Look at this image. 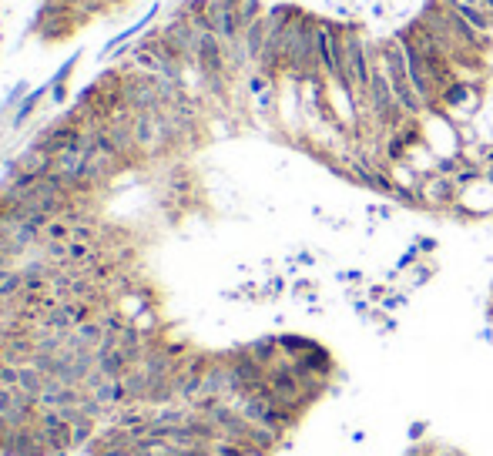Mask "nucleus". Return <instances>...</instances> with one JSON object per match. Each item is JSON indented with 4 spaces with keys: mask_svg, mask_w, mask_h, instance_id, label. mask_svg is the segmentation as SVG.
I'll list each match as a JSON object with an SVG mask.
<instances>
[{
    "mask_svg": "<svg viewBox=\"0 0 493 456\" xmlns=\"http://www.w3.org/2000/svg\"><path fill=\"white\" fill-rule=\"evenodd\" d=\"M339 282H346V286H362V282H366V275H362L359 269H342Z\"/></svg>",
    "mask_w": 493,
    "mask_h": 456,
    "instance_id": "nucleus-3",
    "label": "nucleus"
},
{
    "mask_svg": "<svg viewBox=\"0 0 493 456\" xmlns=\"http://www.w3.org/2000/svg\"><path fill=\"white\" fill-rule=\"evenodd\" d=\"M416 249H420V255H433L436 252V238H420Z\"/></svg>",
    "mask_w": 493,
    "mask_h": 456,
    "instance_id": "nucleus-4",
    "label": "nucleus"
},
{
    "mask_svg": "<svg viewBox=\"0 0 493 456\" xmlns=\"http://www.w3.org/2000/svg\"><path fill=\"white\" fill-rule=\"evenodd\" d=\"M379 57H383V68L390 74V84H392V94L396 101L403 104L409 118H426V104L423 98L416 94V87L409 84V68H406V54H403V44L396 37H383L379 41Z\"/></svg>",
    "mask_w": 493,
    "mask_h": 456,
    "instance_id": "nucleus-1",
    "label": "nucleus"
},
{
    "mask_svg": "<svg viewBox=\"0 0 493 456\" xmlns=\"http://www.w3.org/2000/svg\"><path fill=\"white\" fill-rule=\"evenodd\" d=\"M453 14H459V17L466 20V24H473L480 34H490L493 31V17L487 14V10H480V7H473V3H463V0H443Z\"/></svg>",
    "mask_w": 493,
    "mask_h": 456,
    "instance_id": "nucleus-2",
    "label": "nucleus"
}]
</instances>
